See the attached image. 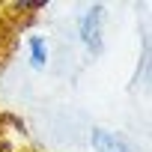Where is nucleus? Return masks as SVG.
Returning <instances> with one entry per match:
<instances>
[{"instance_id":"1","label":"nucleus","mask_w":152,"mask_h":152,"mask_svg":"<svg viewBox=\"0 0 152 152\" xmlns=\"http://www.w3.org/2000/svg\"><path fill=\"white\" fill-rule=\"evenodd\" d=\"M78 39L93 57H99L104 51V6L102 3H90V6L81 9V15H78Z\"/></svg>"},{"instance_id":"2","label":"nucleus","mask_w":152,"mask_h":152,"mask_svg":"<svg viewBox=\"0 0 152 152\" xmlns=\"http://www.w3.org/2000/svg\"><path fill=\"white\" fill-rule=\"evenodd\" d=\"M90 146L96 152H137V146L125 134H119L113 128H104V125H93L90 128Z\"/></svg>"},{"instance_id":"3","label":"nucleus","mask_w":152,"mask_h":152,"mask_svg":"<svg viewBox=\"0 0 152 152\" xmlns=\"http://www.w3.org/2000/svg\"><path fill=\"white\" fill-rule=\"evenodd\" d=\"M48 57H51V51H48V42H45V36H39V33L27 36V60H30V69H36V72H45V66H48Z\"/></svg>"},{"instance_id":"4","label":"nucleus","mask_w":152,"mask_h":152,"mask_svg":"<svg viewBox=\"0 0 152 152\" xmlns=\"http://www.w3.org/2000/svg\"><path fill=\"white\" fill-rule=\"evenodd\" d=\"M48 6V0H15L12 9L15 12H24V15H33V12H42Z\"/></svg>"},{"instance_id":"5","label":"nucleus","mask_w":152,"mask_h":152,"mask_svg":"<svg viewBox=\"0 0 152 152\" xmlns=\"http://www.w3.org/2000/svg\"><path fill=\"white\" fill-rule=\"evenodd\" d=\"M146 69H149V42H143V57H140V63H137V75H134L131 87H140V84L146 81Z\"/></svg>"}]
</instances>
